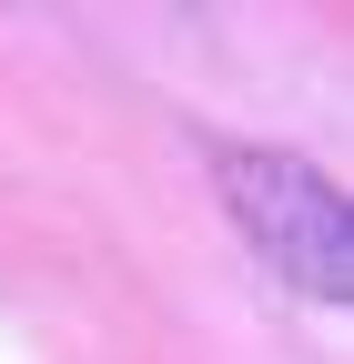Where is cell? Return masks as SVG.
I'll use <instances>...</instances> for the list:
<instances>
[{
  "instance_id": "obj_1",
  "label": "cell",
  "mask_w": 354,
  "mask_h": 364,
  "mask_svg": "<svg viewBox=\"0 0 354 364\" xmlns=\"http://www.w3.org/2000/svg\"><path fill=\"white\" fill-rule=\"evenodd\" d=\"M223 193L243 213V233L274 253L304 294H344V273H354V233H344V193L314 172V162H294V152H243L223 162Z\"/></svg>"
}]
</instances>
